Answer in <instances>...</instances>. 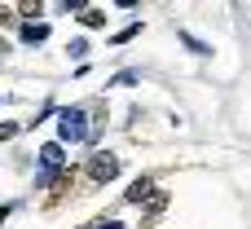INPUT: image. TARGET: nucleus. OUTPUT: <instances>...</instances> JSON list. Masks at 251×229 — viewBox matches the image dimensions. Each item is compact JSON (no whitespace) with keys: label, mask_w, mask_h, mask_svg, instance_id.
Returning a JSON list of instances; mask_svg holds the SVG:
<instances>
[{"label":"nucleus","mask_w":251,"mask_h":229,"mask_svg":"<svg viewBox=\"0 0 251 229\" xmlns=\"http://www.w3.org/2000/svg\"><path fill=\"white\" fill-rule=\"evenodd\" d=\"M88 177H93L97 185L115 181V177H119V159H115V154H93V163H88Z\"/></svg>","instance_id":"obj_1"},{"label":"nucleus","mask_w":251,"mask_h":229,"mask_svg":"<svg viewBox=\"0 0 251 229\" xmlns=\"http://www.w3.org/2000/svg\"><path fill=\"white\" fill-rule=\"evenodd\" d=\"M62 137H66V141H84V137H88L84 110H62Z\"/></svg>","instance_id":"obj_2"},{"label":"nucleus","mask_w":251,"mask_h":229,"mask_svg":"<svg viewBox=\"0 0 251 229\" xmlns=\"http://www.w3.org/2000/svg\"><path fill=\"white\" fill-rule=\"evenodd\" d=\"M62 159H66V154H62V146H57V141H53V146H44V150H40V168H44V177H53V172L62 168Z\"/></svg>","instance_id":"obj_3"},{"label":"nucleus","mask_w":251,"mask_h":229,"mask_svg":"<svg viewBox=\"0 0 251 229\" xmlns=\"http://www.w3.org/2000/svg\"><path fill=\"white\" fill-rule=\"evenodd\" d=\"M124 199H128V203H141V199H154V181H150V177H137V181H132V190H128Z\"/></svg>","instance_id":"obj_4"},{"label":"nucleus","mask_w":251,"mask_h":229,"mask_svg":"<svg viewBox=\"0 0 251 229\" xmlns=\"http://www.w3.org/2000/svg\"><path fill=\"white\" fill-rule=\"evenodd\" d=\"M44 35H49V26H44V22H31V26H22V40H26V44H40Z\"/></svg>","instance_id":"obj_5"},{"label":"nucleus","mask_w":251,"mask_h":229,"mask_svg":"<svg viewBox=\"0 0 251 229\" xmlns=\"http://www.w3.org/2000/svg\"><path fill=\"white\" fill-rule=\"evenodd\" d=\"M79 18H84V26H101V22H106V13H101V9H84Z\"/></svg>","instance_id":"obj_6"},{"label":"nucleus","mask_w":251,"mask_h":229,"mask_svg":"<svg viewBox=\"0 0 251 229\" xmlns=\"http://www.w3.org/2000/svg\"><path fill=\"white\" fill-rule=\"evenodd\" d=\"M84 229H124L119 221H93V225H84Z\"/></svg>","instance_id":"obj_7"}]
</instances>
